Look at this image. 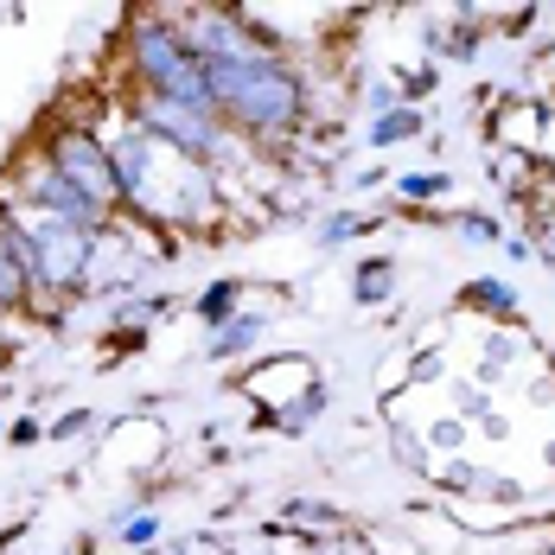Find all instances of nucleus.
I'll return each instance as SVG.
<instances>
[{
    "mask_svg": "<svg viewBox=\"0 0 555 555\" xmlns=\"http://www.w3.org/2000/svg\"><path fill=\"white\" fill-rule=\"evenodd\" d=\"M205 64V90H211V115L236 141H262L281 147L313 121V90L307 77L281 52L256 57H198Z\"/></svg>",
    "mask_w": 555,
    "mask_h": 555,
    "instance_id": "nucleus-1",
    "label": "nucleus"
},
{
    "mask_svg": "<svg viewBox=\"0 0 555 555\" xmlns=\"http://www.w3.org/2000/svg\"><path fill=\"white\" fill-rule=\"evenodd\" d=\"M128 90H147V96H167L185 109H211V90H205V64L185 46V33L172 26L167 13H134L128 20Z\"/></svg>",
    "mask_w": 555,
    "mask_h": 555,
    "instance_id": "nucleus-2",
    "label": "nucleus"
},
{
    "mask_svg": "<svg viewBox=\"0 0 555 555\" xmlns=\"http://www.w3.org/2000/svg\"><path fill=\"white\" fill-rule=\"evenodd\" d=\"M128 121L154 141V147H167L172 160H185V167H230L236 154H243V141L223 128L211 109H185V103H167V96H147V90H128Z\"/></svg>",
    "mask_w": 555,
    "mask_h": 555,
    "instance_id": "nucleus-3",
    "label": "nucleus"
},
{
    "mask_svg": "<svg viewBox=\"0 0 555 555\" xmlns=\"http://www.w3.org/2000/svg\"><path fill=\"white\" fill-rule=\"evenodd\" d=\"M7 192H13V218H46V223H70V230H83V236H103L109 230V211H96L64 172L39 154V147H26L13 172H7Z\"/></svg>",
    "mask_w": 555,
    "mask_h": 555,
    "instance_id": "nucleus-4",
    "label": "nucleus"
},
{
    "mask_svg": "<svg viewBox=\"0 0 555 555\" xmlns=\"http://www.w3.org/2000/svg\"><path fill=\"white\" fill-rule=\"evenodd\" d=\"M33 230L39 249V275H33V307H52L64 294H83L96 275V236L70 230V223H46V218H20Z\"/></svg>",
    "mask_w": 555,
    "mask_h": 555,
    "instance_id": "nucleus-5",
    "label": "nucleus"
},
{
    "mask_svg": "<svg viewBox=\"0 0 555 555\" xmlns=\"http://www.w3.org/2000/svg\"><path fill=\"white\" fill-rule=\"evenodd\" d=\"M46 160H52L96 211H109L121 218V198H115V172H109V147H103V134L90 128V121H57L52 134H46V147H39Z\"/></svg>",
    "mask_w": 555,
    "mask_h": 555,
    "instance_id": "nucleus-6",
    "label": "nucleus"
},
{
    "mask_svg": "<svg viewBox=\"0 0 555 555\" xmlns=\"http://www.w3.org/2000/svg\"><path fill=\"white\" fill-rule=\"evenodd\" d=\"M453 300H460V313H479V320H492L499 333H511V326L524 320V307H517V287H511L504 275H479V281H466V287H460Z\"/></svg>",
    "mask_w": 555,
    "mask_h": 555,
    "instance_id": "nucleus-7",
    "label": "nucleus"
},
{
    "mask_svg": "<svg viewBox=\"0 0 555 555\" xmlns=\"http://www.w3.org/2000/svg\"><path fill=\"white\" fill-rule=\"evenodd\" d=\"M326 402H333L326 384H320V377H307L294 396H281V402H275V428H281V435H307V428L326 415Z\"/></svg>",
    "mask_w": 555,
    "mask_h": 555,
    "instance_id": "nucleus-8",
    "label": "nucleus"
},
{
    "mask_svg": "<svg viewBox=\"0 0 555 555\" xmlns=\"http://www.w3.org/2000/svg\"><path fill=\"white\" fill-rule=\"evenodd\" d=\"M236 313H243V281H230V275L205 281V294L192 300V320H198L205 333H218V326H230Z\"/></svg>",
    "mask_w": 555,
    "mask_h": 555,
    "instance_id": "nucleus-9",
    "label": "nucleus"
},
{
    "mask_svg": "<svg viewBox=\"0 0 555 555\" xmlns=\"http://www.w3.org/2000/svg\"><path fill=\"white\" fill-rule=\"evenodd\" d=\"M351 300H358V307L396 300V256H358V269H351Z\"/></svg>",
    "mask_w": 555,
    "mask_h": 555,
    "instance_id": "nucleus-10",
    "label": "nucleus"
},
{
    "mask_svg": "<svg viewBox=\"0 0 555 555\" xmlns=\"http://www.w3.org/2000/svg\"><path fill=\"white\" fill-rule=\"evenodd\" d=\"M172 313V294H128L121 307H109V333H154Z\"/></svg>",
    "mask_w": 555,
    "mask_h": 555,
    "instance_id": "nucleus-11",
    "label": "nucleus"
},
{
    "mask_svg": "<svg viewBox=\"0 0 555 555\" xmlns=\"http://www.w3.org/2000/svg\"><path fill=\"white\" fill-rule=\"evenodd\" d=\"M262 333H269V320H262V313H236L230 326H218V333H211V351H205V358H211V364H230V358H243V351H249Z\"/></svg>",
    "mask_w": 555,
    "mask_h": 555,
    "instance_id": "nucleus-12",
    "label": "nucleus"
},
{
    "mask_svg": "<svg viewBox=\"0 0 555 555\" xmlns=\"http://www.w3.org/2000/svg\"><path fill=\"white\" fill-rule=\"evenodd\" d=\"M33 307V281L20 269V256L7 249V236H0V320H13V313H26Z\"/></svg>",
    "mask_w": 555,
    "mask_h": 555,
    "instance_id": "nucleus-13",
    "label": "nucleus"
},
{
    "mask_svg": "<svg viewBox=\"0 0 555 555\" xmlns=\"http://www.w3.org/2000/svg\"><path fill=\"white\" fill-rule=\"evenodd\" d=\"M415 134H422V109H409V103L371 121V147H402V141H415Z\"/></svg>",
    "mask_w": 555,
    "mask_h": 555,
    "instance_id": "nucleus-14",
    "label": "nucleus"
},
{
    "mask_svg": "<svg viewBox=\"0 0 555 555\" xmlns=\"http://www.w3.org/2000/svg\"><path fill=\"white\" fill-rule=\"evenodd\" d=\"M460 20H466V26H447V33H435V52L453 57V64H473V57H479V33H473V20H479V13L466 7Z\"/></svg>",
    "mask_w": 555,
    "mask_h": 555,
    "instance_id": "nucleus-15",
    "label": "nucleus"
},
{
    "mask_svg": "<svg viewBox=\"0 0 555 555\" xmlns=\"http://www.w3.org/2000/svg\"><path fill=\"white\" fill-rule=\"evenodd\" d=\"M371 223L364 211H333V218L320 223V249H345V243H358V236H371Z\"/></svg>",
    "mask_w": 555,
    "mask_h": 555,
    "instance_id": "nucleus-16",
    "label": "nucleus"
},
{
    "mask_svg": "<svg viewBox=\"0 0 555 555\" xmlns=\"http://www.w3.org/2000/svg\"><path fill=\"white\" fill-rule=\"evenodd\" d=\"M447 192V172H402L396 179V198L402 205H428V198H441Z\"/></svg>",
    "mask_w": 555,
    "mask_h": 555,
    "instance_id": "nucleus-17",
    "label": "nucleus"
},
{
    "mask_svg": "<svg viewBox=\"0 0 555 555\" xmlns=\"http://www.w3.org/2000/svg\"><path fill=\"white\" fill-rule=\"evenodd\" d=\"M115 530H121V543H128V550H147V543H160V517H154V511H128Z\"/></svg>",
    "mask_w": 555,
    "mask_h": 555,
    "instance_id": "nucleus-18",
    "label": "nucleus"
},
{
    "mask_svg": "<svg viewBox=\"0 0 555 555\" xmlns=\"http://www.w3.org/2000/svg\"><path fill=\"white\" fill-rule=\"evenodd\" d=\"M281 524H287V530H338V517L333 511H326V504H287V517H281Z\"/></svg>",
    "mask_w": 555,
    "mask_h": 555,
    "instance_id": "nucleus-19",
    "label": "nucleus"
},
{
    "mask_svg": "<svg viewBox=\"0 0 555 555\" xmlns=\"http://www.w3.org/2000/svg\"><path fill=\"white\" fill-rule=\"evenodd\" d=\"M517 364V338L511 333H492V345H486V364H479V377H504Z\"/></svg>",
    "mask_w": 555,
    "mask_h": 555,
    "instance_id": "nucleus-20",
    "label": "nucleus"
},
{
    "mask_svg": "<svg viewBox=\"0 0 555 555\" xmlns=\"http://www.w3.org/2000/svg\"><path fill=\"white\" fill-rule=\"evenodd\" d=\"M466 435H473V428H466L460 415H447V422L428 428V447H441V453H466Z\"/></svg>",
    "mask_w": 555,
    "mask_h": 555,
    "instance_id": "nucleus-21",
    "label": "nucleus"
},
{
    "mask_svg": "<svg viewBox=\"0 0 555 555\" xmlns=\"http://www.w3.org/2000/svg\"><path fill=\"white\" fill-rule=\"evenodd\" d=\"M453 396H460V422H466V428L492 415V396H486V389H479V384H460V389H453Z\"/></svg>",
    "mask_w": 555,
    "mask_h": 555,
    "instance_id": "nucleus-22",
    "label": "nucleus"
},
{
    "mask_svg": "<svg viewBox=\"0 0 555 555\" xmlns=\"http://www.w3.org/2000/svg\"><path fill=\"white\" fill-rule=\"evenodd\" d=\"M453 223H460V236H473V243H504V230L486 218V211H460Z\"/></svg>",
    "mask_w": 555,
    "mask_h": 555,
    "instance_id": "nucleus-23",
    "label": "nucleus"
},
{
    "mask_svg": "<svg viewBox=\"0 0 555 555\" xmlns=\"http://www.w3.org/2000/svg\"><path fill=\"white\" fill-rule=\"evenodd\" d=\"M441 486H447V492H473V486H486V479H479V466H473V460H447Z\"/></svg>",
    "mask_w": 555,
    "mask_h": 555,
    "instance_id": "nucleus-24",
    "label": "nucleus"
},
{
    "mask_svg": "<svg viewBox=\"0 0 555 555\" xmlns=\"http://www.w3.org/2000/svg\"><path fill=\"white\" fill-rule=\"evenodd\" d=\"M389 441H396V460H402V466H428V441H422V435H409V428H396Z\"/></svg>",
    "mask_w": 555,
    "mask_h": 555,
    "instance_id": "nucleus-25",
    "label": "nucleus"
},
{
    "mask_svg": "<svg viewBox=\"0 0 555 555\" xmlns=\"http://www.w3.org/2000/svg\"><path fill=\"white\" fill-rule=\"evenodd\" d=\"M441 377H447V358H441V351H422V358L409 364V384H441Z\"/></svg>",
    "mask_w": 555,
    "mask_h": 555,
    "instance_id": "nucleus-26",
    "label": "nucleus"
},
{
    "mask_svg": "<svg viewBox=\"0 0 555 555\" xmlns=\"http://www.w3.org/2000/svg\"><path fill=\"white\" fill-rule=\"evenodd\" d=\"M83 428H90V409H64V415L52 422V441H77Z\"/></svg>",
    "mask_w": 555,
    "mask_h": 555,
    "instance_id": "nucleus-27",
    "label": "nucleus"
},
{
    "mask_svg": "<svg viewBox=\"0 0 555 555\" xmlns=\"http://www.w3.org/2000/svg\"><path fill=\"white\" fill-rule=\"evenodd\" d=\"M428 90H435V64H422L415 77H402V103H409V109H415V96H428Z\"/></svg>",
    "mask_w": 555,
    "mask_h": 555,
    "instance_id": "nucleus-28",
    "label": "nucleus"
},
{
    "mask_svg": "<svg viewBox=\"0 0 555 555\" xmlns=\"http://www.w3.org/2000/svg\"><path fill=\"white\" fill-rule=\"evenodd\" d=\"M364 103H371V121H377V115L402 109V90H396V83H377V90H371V96H364Z\"/></svg>",
    "mask_w": 555,
    "mask_h": 555,
    "instance_id": "nucleus-29",
    "label": "nucleus"
},
{
    "mask_svg": "<svg viewBox=\"0 0 555 555\" xmlns=\"http://www.w3.org/2000/svg\"><path fill=\"white\" fill-rule=\"evenodd\" d=\"M7 441H13V447H33V441H46V428H39L33 415H20V422H7Z\"/></svg>",
    "mask_w": 555,
    "mask_h": 555,
    "instance_id": "nucleus-30",
    "label": "nucleus"
},
{
    "mask_svg": "<svg viewBox=\"0 0 555 555\" xmlns=\"http://www.w3.org/2000/svg\"><path fill=\"white\" fill-rule=\"evenodd\" d=\"M504 256H511V262H530V256H537V243H530V236H504Z\"/></svg>",
    "mask_w": 555,
    "mask_h": 555,
    "instance_id": "nucleus-31",
    "label": "nucleus"
},
{
    "mask_svg": "<svg viewBox=\"0 0 555 555\" xmlns=\"http://www.w3.org/2000/svg\"><path fill=\"white\" fill-rule=\"evenodd\" d=\"M479 435H492V441H504V435H511V422H504L499 409H492V415H486V422H479Z\"/></svg>",
    "mask_w": 555,
    "mask_h": 555,
    "instance_id": "nucleus-32",
    "label": "nucleus"
},
{
    "mask_svg": "<svg viewBox=\"0 0 555 555\" xmlns=\"http://www.w3.org/2000/svg\"><path fill=\"white\" fill-rule=\"evenodd\" d=\"M492 499H504V504H524V486H517V479L504 486V479H499V486H492Z\"/></svg>",
    "mask_w": 555,
    "mask_h": 555,
    "instance_id": "nucleus-33",
    "label": "nucleus"
},
{
    "mask_svg": "<svg viewBox=\"0 0 555 555\" xmlns=\"http://www.w3.org/2000/svg\"><path fill=\"white\" fill-rule=\"evenodd\" d=\"M7 543H13V530H0V555H7Z\"/></svg>",
    "mask_w": 555,
    "mask_h": 555,
    "instance_id": "nucleus-34",
    "label": "nucleus"
},
{
    "mask_svg": "<svg viewBox=\"0 0 555 555\" xmlns=\"http://www.w3.org/2000/svg\"><path fill=\"white\" fill-rule=\"evenodd\" d=\"M543 460H550V466H555V441H550V447H543Z\"/></svg>",
    "mask_w": 555,
    "mask_h": 555,
    "instance_id": "nucleus-35",
    "label": "nucleus"
},
{
    "mask_svg": "<svg viewBox=\"0 0 555 555\" xmlns=\"http://www.w3.org/2000/svg\"><path fill=\"white\" fill-rule=\"evenodd\" d=\"M0 435H7V428H0Z\"/></svg>",
    "mask_w": 555,
    "mask_h": 555,
    "instance_id": "nucleus-36",
    "label": "nucleus"
},
{
    "mask_svg": "<svg viewBox=\"0 0 555 555\" xmlns=\"http://www.w3.org/2000/svg\"><path fill=\"white\" fill-rule=\"evenodd\" d=\"M550 555H555V550H550Z\"/></svg>",
    "mask_w": 555,
    "mask_h": 555,
    "instance_id": "nucleus-37",
    "label": "nucleus"
}]
</instances>
